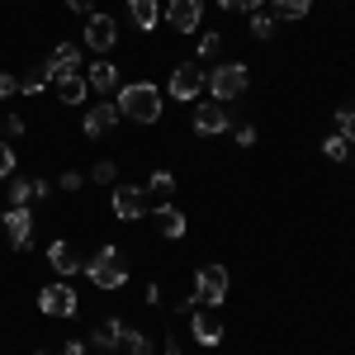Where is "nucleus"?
<instances>
[{
    "mask_svg": "<svg viewBox=\"0 0 355 355\" xmlns=\"http://www.w3.org/2000/svg\"><path fill=\"white\" fill-rule=\"evenodd\" d=\"M119 114L133 119V123H157V119H162V90L152 81L119 85Z\"/></svg>",
    "mask_w": 355,
    "mask_h": 355,
    "instance_id": "obj_1",
    "label": "nucleus"
},
{
    "mask_svg": "<svg viewBox=\"0 0 355 355\" xmlns=\"http://www.w3.org/2000/svg\"><path fill=\"white\" fill-rule=\"evenodd\" d=\"M85 275H90V284H95V289L114 294V289H123V284H128V256H123L119 246H100V251L85 261Z\"/></svg>",
    "mask_w": 355,
    "mask_h": 355,
    "instance_id": "obj_2",
    "label": "nucleus"
},
{
    "mask_svg": "<svg viewBox=\"0 0 355 355\" xmlns=\"http://www.w3.org/2000/svg\"><path fill=\"white\" fill-rule=\"evenodd\" d=\"M246 85H251V71H246L242 62H223V67H214V71H209L204 90H209L218 105H237V100L246 95Z\"/></svg>",
    "mask_w": 355,
    "mask_h": 355,
    "instance_id": "obj_3",
    "label": "nucleus"
},
{
    "mask_svg": "<svg viewBox=\"0 0 355 355\" xmlns=\"http://www.w3.org/2000/svg\"><path fill=\"white\" fill-rule=\"evenodd\" d=\"M227 289H232L227 266H199V275H194V294H199V303L223 308V303H227Z\"/></svg>",
    "mask_w": 355,
    "mask_h": 355,
    "instance_id": "obj_4",
    "label": "nucleus"
},
{
    "mask_svg": "<svg viewBox=\"0 0 355 355\" xmlns=\"http://www.w3.org/2000/svg\"><path fill=\"white\" fill-rule=\"evenodd\" d=\"M204 81H209V71H204L199 62H180V67L171 71V95H175L180 105H194L199 90H204Z\"/></svg>",
    "mask_w": 355,
    "mask_h": 355,
    "instance_id": "obj_5",
    "label": "nucleus"
},
{
    "mask_svg": "<svg viewBox=\"0 0 355 355\" xmlns=\"http://www.w3.org/2000/svg\"><path fill=\"white\" fill-rule=\"evenodd\" d=\"M114 218L119 223H137L147 218V190H137V185H114Z\"/></svg>",
    "mask_w": 355,
    "mask_h": 355,
    "instance_id": "obj_6",
    "label": "nucleus"
},
{
    "mask_svg": "<svg viewBox=\"0 0 355 355\" xmlns=\"http://www.w3.org/2000/svg\"><path fill=\"white\" fill-rule=\"evenodd\" d=\"M38 313H48V318H76V289L71 284L38 289Z\"/></svg>",
    "mask_w": 355,
    "mask_h": 355,
    "instance_id": "obj_7",
    "label": "nucleus"
},
{
    "mask_svg": "<svg viewBox=\"0 0 355 355\" xmlns=\"http://www.w3.org/2000/svg\"><path fill=\"white\" fill-rule=\"evenodd\" d=\"M190 331H194V341H199V346H209V351H214V346L223 341L218 313H214V308H204V303H194V308H190Z\"/></svg>",
    "mask_w": 355,
    "mask_h": 355,
    "instance_id": "obj_8",
    "label": "nucleus"
},
{
    "mask_svg": "<svg viewBox=\"0 0 355 355\" xmlns=\"http://www.w3.org/2000/svg\"><path fill=\"white\" fill-rule=\"evenodd\" d=\"M227 119H232V105H218V100L194 105V133L218 137V133H227Z\"/></svg>",
    "mask_w": 355,
    "mask_h": 355,
    "instance_id": "obj_9",
    "label": "nucleus"
},
{
    "mask_svg": "<svg viewBox=\"0 0 355 355\" xmlns=\"http://www.w3.org/2000/svg\"><path fill=\"white\" fill-rule=\"evenodd\" d=\"M0 223H5V242L15 246V251H24V246H28V232H33V214H28V204H10Z\"/></svg>",
    "mask_w": 355,
    "mask_h": 355,
    "instance_id": "obj_10",
    "label": "nucleus"
},
{
    "mask_svg": "<svg viewBox=\"0 0 355 355\" xmlns=\"http://www.w3.org/2000/svg\"><path fill=\"white\" fill-rule=\"evenodd\" d=\"M53 85L62 95V105H85V95H90V85L76 67H53Z\"/></svg>",
    "mask_w": 355,
    "mask_h": 355,
    "instance_id": "obj_11",
    "label": "nucleus"
},
{
    "mask_svg": "<svg viewBox=\"0 0 355 355\" xmlns=\"http://www.w3.org/2000/svg\"><path fill=\"white\" fill-rule=\"evenodd\" d=\"M162 15H166V24H171V28L194 33V28H199V19H204V0H171Z\"/></svg>",
    "mask_w": 355,
    "mask_h": 355,
    "instance_id": "obj_12",
    "label": "nucleus"
},
{
    "mask_svg": "<svg viewBox=\"0 0 355 355\" xmlns=\"http://www.w3.org/2000/svg\"><path fill=\"white\" fill-rule=\"evenodd\" d=\"M114 43H119V28H114V19L95 10V15L85 19V48H95V53H110Z\"/></svg>",
    "mask_w": 355,
    "mask_h": 355,
    "instance_id": "obj_13",
    "label": "nucleus"
},
{
    "mask_svg": "<svg viewBox=\"0 0 355 355\" xmlns=\"http://www.w3.org/2000/svg\"><path fill=\"white\" fill-rule=\"evenodd\" d=\"M114 123H119V105H90V110H85V119H81V133L85 137H105L114 128Z\"/></svg>",
    "mask_w": 355,
    "mask_h": 355,
    "instance_id": "obj_14",
    "label": "nucleus"
},
{
    "mask_svg": "<svg viewBox=\"0 0 355 355\" xmlns=\"http://www.w3.org/2000/svg\"><path fill=\"white\" fill-rule=\"evenodd\" d=\"M85 85H90V90H100V95H114V85H119V67L105 62V57H100V62H90V67H85Z\"/></svg>",
    "mask_w": 355,
    "mask_h": 355,
    "instance_id": "obj_15",
    "label": "nucleus"
},
{
    "mask_svg": "<svg viewBox=\"0 0 355 355\" xmlns=\"http://www.w3.org/2000/svg\"><path fill=\"white\" fill-rule=\"evenodd\" d=\"M152 218H157V227H162V237H185V232H190V223H185V214H180L175 204H157Z\"/></svg>",
    "mask_w": 355,
    "mask_h": 355,
    "instance_id": "obj_16",
    "label": "nucleus"
},
{
    "mask_svg": "<svg viewBox=\"0 0 355 355\" xmlns=\"http://www.w3.org/2000/svg\"><path fill=\"white\" fill-rule=\"evenodd\" d=\"M48 266H53L57 275H76V270H81V256H76V246H71V242H53V246H48Z\"/></svg>",
    "mask_w": 355,
    "mask_h": 355,
    "instance_id": "obj_17",
    "label": "nucleus"
},
{
    "mask_svg": "<svg viewBox=\"0 0 355 355\" xmlns=\"http://www.w3.org/2000/svg\"><path fill=\"white\" fill-rule=\"evenodd\" d=\"M128 15H133V24L137 28H152L162 24V0H128Z\"/></svg>",
    "mask_w": 355,
    "mask_h": 355,
    "instance_id": "obj_18",
    "label": "nucleus"
},
{
    "mask_svg": "<svg viewBox=\"0 0 355 355\" xmlns=\"http://www.w3.org/2000/svg\"><path fill=\"white\" fill-rule=\"evenodd\" d=\"M119 341H123V322L114 318V322H100V327L90 331V346L95 351H119Z\"/></svg>",
    "mask_w": 355,
    "mask_h": 355,
    "instance_id": "obj_19",
    "label": "nucleus"
},
{
    "mask_svg": "<svg viewBox=\"0 0 355 355\" xmlns=\"http://www.w3.org/2000/svg\"><path fill=\"white\" fill-rule=\"evenodd\" d=\"M266 15H270L275 24H279V19H308V0H270Z\"/></svg>",
    "mask_w": 355,
    "mask_h": 355,
    "instance_id": "obj_20",
    "label": "nucleus"
},
{
    "mask_svg": "<svg viewBox=\"0 0 355 355\" xmlns=\"http://www.w3.org/2000/svg\"><path fill=\"white\" fill-rule=\"evenodd\" d=\"M53 81V67H28L19 76V95H43V85Z\"/></svg>",
    "mask_w": 355,
    "mask_h": 355,
    "instance_id": "obj_21",
    "label": "nucleus"
},
{
    "mask_svg": "<svg viewBox=\"0 0 355 355\" xmlns=\"http://www.w3.org/2000/svg\"><path fill=\"white\" fill-rule=\"evenodd\" d=\"M48 67H81V48H76V43H57L53 57H48Z\"/></svg>",
    "mask_w": 355,
    "mask_h": 355,
    "instance_id": "obj_22",
    "label": "nucleus"
},
{
    "mask_svg": "<svg viewBox=\"0 0 355 355\" xmlns=\"http://www.w3.org/2000/svg\"><path fill=\"white\" fill-rule=\"evenodd\" d=\"M246 28H251V38H261V43H266V38H275V28H279V24H275L266 10H251V24H246Z\"/></svg>",
    "mask_w": 355,
    "mask_h": 355,
    "instance_id": "obj_23",
    "label": "nucleus"
},
{
    "mask_svg": "<svg viewBox=\"0 0 355 355\" xmlns=\"http://www.w3.org/2000/svg\"><path fill=\"white\" fill-rule=\"evenodd\" d=\"M147 190L157 194V199H171V194H175V175H171V171H152Z\"/></svg>",
    "mask_w": 355,
    "mask_h": 355,
    "instance_id": "obj_24",
    "label": "nucleus"
},
{
    "mask_svg": "<svg viewBox=\"0 0 355 355\" xmlns=\"http://www.w3.org/2000/svg\"><path fill=\"white\" fill-rule=\"evenodd\" d=\"M128 355H152V341H147V331H128L123 327V341H119Z\"/></svg>",
    "mask_w": 355,
    "mask_h": 355,
    "instance_id": "obj_25",
    "label": "nucleus"
},
{
    "mask_svg": "<svg viewBox=\"0 0 355 355\" xmlns=\"http://www.w3.org/2000/svg\"><path fill=\"white\" fill-rule=\"evenodd\" d=\"M322 157H327V162H346V157H351V142H346L341 133L327 137V142H322Z\"/></svg>",
    "mask_w": 355,
    "mask_h": 355,
    "instance_id": "obj_26",
    "label": "nucleus"
},
{
    "mask_svg": "<svg viewBox=\"0 0 355 355\" xmlns=\"http://www.w3.org/2000/svg\"><path fill=\"white\" fill-rule=\"evenodd\" d=\"M336 128H341L346 142H355V105H341V110H336Z\"/></svg>",
    "mask_w": 355,
    "mask_h": 355,
    "instance_id": "obj_27",
    "label": "nucleus"
},
{
    "mask_svg": "<svg viewBox=\"0 0 355 355\" xmlns=\"http://www.w3.org/2000/svg\"><path fill=\"white\" fill-rule=\"evenodd\" d=\"M90 180H100V185H114L119 180V166L105 157V162H95V171H90Z\"/></svg>",
    "mask_w": 355,
    "mask_h": 355,
    "instance_id": "obj_28",
    "label": "nucleus"
},
{
    "mask_svg": "<svg viewBox=\"0 0 355 355\" xmlns=\"http://www.w3.org/2000/svg\"><path fill=\"white\" fill-rule=\"evenodd\" d=\"M10 204H33V180H10Z\"/></svg>",
    "mask_w": 355,
    "mask_h": 355,
    "instance_id": "obj_29",
    "label": "nucleus"
},
{
    "mask_svg": "<svg viewBox=\"0 0 355 355\" xmlns=\"http://www.w3.org/2000/svg\"><path fill=\"white\" fill-rule=\"evenodd\" d=\"M10 175H15V147L0 142V180H10Z\"/></svg>",
    "mask_w": 355,
    "mask_h": 355,
    "instance_id": "obj_30",
    "label": "nucleus"
},
{
    "mask_svg": "<svg viewBox=\"0 0 355 355\" xmlns=\"http://www.w3.org/2000/svg\"><path fill=\"white\" fill-rule=\"evenodd\" d=\"M218 48H223L218 33H204V38H199V57H218Z\"/></svg>",
    "mask_w": 355,
    "mask_h": 355,
    "instance_id": "obj_31",
    "label": "nucleus"
},
{
    "mask_svg": "<svg viewBox=\"0 0 355 355\" xmlns=\"http://www.w3.org/2000/svg\"><path fill=\"white\" fill-rule=\"evenodd\" d=\"M81 185H85V180L76 175V171H67V175H57V190H67V194H76Z\"/></svg>",
    "mask_w": 355,
    "mask_h": 355,
    "instance_id": "obj_32",
    "label": "nucleus"
},
{
    "mask_svg": "<svg viewBox=\"0 0 355 355\" xmlns=\"http://www.w3.org/2000/svg\"><path fill=\"white\" fill-rule=\"evenodd\" d=\"M223 10H246V15H251V10H261V5H266V0H218Z\"/></svg>",
    "mask_w": 355,
    "mask_h": 355,
    "instance_id": "obj_33",
    "label": "nucleus"
},
{
    "mask_svg": "<svg viewBox=\"0 0 355 355\" xmlns=\"http://www.w3.org/2000/svg\"><path fill=\"white\" fill-rule=\"evenodd\" d=\"M251 142H256V128L242 123V128H237V147H251Z\"/></svg>",
    "mask_w": 355,
    "mask_h": 355,
    "instance_id": "obj_34",
    "label": "nucleus"
},
{
    "mask_svg": "<svg viewBox=\"0 0 355 355\" xmlns=\"http://www.w3.org/2000/svg\"><path fill=\"white\" fill-rule=\"evenodd\" d=\"M5 133L19 137V133H24V119H19V114H10V119H5Z\"/></svg>",
    "mask_w": 355,
    "mask_h": 355,
    "instance_id": "obj_35",
    "label": "nucleus"
},
{
    "mask_svg": "<svg viewBox=\"0 0 355 355\" xmlns=\"http://www.w3.org/2000/svg\"><path fill=\"white\" fill-rule=\"evenodd\" d=\"M67 10H76V15H95V0H67Z\"/></svg>",
    "mask_w": 355,
    "mask_h": 355,
    "instance_id": "obj_36",
    "label": "nucleus"
},
{
    "mask_svg": "<svg viewBox=\"0 0 355 355\" xmlns=\"http://www.w3.org/2000/svg\"><path fill=\"white\" fill-rule=\"evenodd\" d=\"M15 90H19V81H15V76H5V71H0V100H5V95H15Z\"/></svg>",
    "mask_w": 355,
    "mask_h": 355,
    "instance_id": "obj_37",
    "label": "nucleus"
},
{
    "mask_svg": "<svg viewBox=\"0 0 355 355\" xmlns=\"http://www.w3.org/2000/svg\"><path fill=\"white\" fill-rule=\"evenodd\" d=\"M62 355H85V346H81V341H67V346H62Z\"/></svg>",
    "mask_w": 355,
    "mask_h": 355,
    "instance_id": "obj_38",
    "label": "nucleus"
},
{
    "mask_svg": "<svg viewBox=\"0 0 355 355\" xmlns=\"http://www.w3.org/2000/svg\"><path fill=\"white\" fill-rule=\"evenodd\" d=\"M166 355H185V351H180V341H175V336H166Z\"/></svg>",
    "mask_w": 355,
    "mask_h": 355,
    "instance_id": "obj_39",
    "label": "nucleus"
}]
</instances>
